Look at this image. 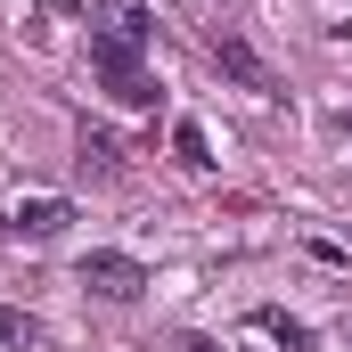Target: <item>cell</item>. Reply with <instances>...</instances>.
<instances>
[{"label": "cell", "mask_w": 352, "mask_h": 352, "mask_svg": "<svg viewBox=\"0 0 352 352\" xmlns=\"http://www.w3.org/2000/svg\"><path fill=\"white\" fill-rule=\"evenodd\" d=\"M148 0H107V25L90 33V74L107 82L115 107H156V74H148Z\"/></svg>", "instance_id": "1"}, {"label": "cell", "mask_w": 352, "mask_h": 352, "mask_svg": "<svg viewBox=\"0 0 352 352\" xmlns=\"http://www.w3.org/2000/svg\"><path fill=\"white\" fill-rule=\"evenodd\" d=\"M205 50H213V66H221L230 82H246V90H263V98H278V74L254 58V41H246L238 25H213V33H205Z\"/></svg>", "instance_id": "2"}, {"label": "cell", "mask_w": 352, "mask_h": 352, "mask_svg": "<svg viewBox=\"0 0 352 352\" xmlns=\"http://www.w3.org/2000/svg\"><path fill=\"white\" fill-rule=\"evenodd\" d=\"M82 287L107 295V303H131V295L148 287V270L131 263V254H107V246H98V254H82Z\"/></svg>", "instance_id": "3"}, {"label": "cell", "mask_w": 352, "mask_h": 352, "mask_svg": "<svg viewBox=\"0 0 352 352\" xmlns=\"http://www.w3.org/2000/svg\"><path fill=\"white\" fill-rule=\"evenodd\" d=\"M8 230H16V238H66V230H74V205H66V197H25V205L8 213Z\"/></svg>", "instance_id": "4"}, {"label": "cell", "mask_w": 352, "mask_h": 352, "mask_svg": "<svg viewBox=\"0 0 352 352\" xmlns=\"http://www.w3.org/2000/svg\"><path fill=\"white\" fill-rule=\"evenodd\" d=\"M173 156L188 164V173H213V140H205V123L180 115V123H173Z\"/></svg>", "instance_id": "5"}, {"label": "cell", "mask_w": 352, "mask_h": 352, "mask_svg": "<svg viewBox=\"0 0 352 352\" xmlns=\"http://www.w3.org/2000/svg\"><path fill=\"white\" fill-rule=\"evenodd\" d=\"M263 328H270L287 352H320V344H311V328H303V320H287V311H263Z\"/></svg>", "instance_id": "6"}, {"label": "cell", "mask_w": 352, "mask_h": 352, "mask_svg": "<svg viewBox=\"0 0 352 352\" xmlns=\"http://www.w3.org/2000/svg\"><path fill=\"white\" fill-rule=\"evenodd\" d=\"M82 164H98V173H115V140H107V131H82Z\"/></svg>", "instance_id": "7"}, {"label": "cell", "mask_w": 352, "mask_h": 352, "mask_svg": "<svg viewBox=\"0 0 352 352\" xmlns=\"http://www.w3.org/2000/svg\"><path fill=\"white\" fill-rule=\"evenodd\" d=\"M0 336H8V344H25V336H33V328H25V320H16V311H0Z\"/></svg>", "instance_id": "8"}]
</instances>
